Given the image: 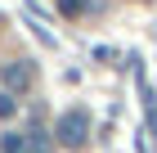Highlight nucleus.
<instances>
[{
    "label": "nucleus",
    "instance_id": "7ed1b4c3",
    "mask_svg": "<svg viewBox=\"0 0 157 153\" xmlns=\"http://www.w3.org/2000/svg\"><path fill=\"white\" fill-rule=\"evenodd\" d=\"M23 153H54V131H45L40 113H36V122H32L27 135H23Z\"/></svg>",
    "mask_w": 157,
    "mask_h": 153
},
{
    "label": "nucleus",
    "instance_id": "f257e3e1",
    "mask_svg": "<svg viewBox=\"0 0 157 153\" xmlns=\"http://www.w3.org/2000/svg\"><path fill=\"white\" fill-rule=\"evenodd\" d=\"M54 144H63V149H85V144H90V113H85V108H67L59 117V126H54Z\"/></svg>",
    "mask_w": 157,
    "mask_h": 153
},
{
    "label": "nucleus",
    "instance_id": "20e7f679",
    "mask_svg": "<svg viewBox=\"0 0 157 153\" xmlns=\"http://www.w3.org/2000/svg\"><path fill=\"white\" fill-rule=\"evenodd\" d=\"M85 9H90V0H59V14H67V18H81Z\"/></svg>",
    "mask_w": 157,
    "mask_h": 153
},
{
    "label": "nucleus",
    "instance_id": "f03ea898",
    "mask_svg": "<svg viewBox=\"0 0 157 153\" xmlns=\"http://www.w3.org/2000/svg\"><path fill=\"white\" fill-rule=\"evenodd\" d=\"M0 81H5V90H9V95H18V90H32L36 72H32V63H27V59H9V63H0Z\"/></svg>",
    "mask_w": 157,
    "mask_h": 153
},
{
    "label": "nucleus",
    "instance_id": "423d86ee",
    "mask_svg": "<svg viewBox=\"0 0 157 153\" xmlns=\"http://www.w3.org/2000/svg\"><path fill=\"white\" fill-rule=\"evenodd\" d=\"M13 113H18V104H13V95H9V90H0V117L9 122Z\"/></svg>",
    "mask_w": 157,
    "mask_h": 153
},
{
    "label": "nucleus",
    "instance_id": "39448f33",
    "mask_svg": "<svg viewBox=\"0 0 157 153\" xmlns=\"http://www.w3.org/2000/svg\"><path fill=\"white\" fill-rule=\"evenodd\" d=\"M0 153H23V135H18V131H5V140H0Z\"/></svg>",
    "mask_w": 157,
    "mask_h": 153
}]
</instances>
